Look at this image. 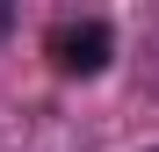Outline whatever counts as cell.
Returning <instances> with one entry per match:
<instances>
[{
    "label": "cell",
    "instance_id": "1",
    "mask_svg": "<svg viewBox=\"0 0 159 152\" xmlns=\"http://www.w3.org/2000/svg\"><path fill=\"white\" fill-rule=\"evenodd\" d=\"M109 58H116V29L101 15L58 22V29H51V65H58L65 80H94V72H109Z\"/></svg>",
    "mask_w": 159,
    "mask_h": 152
},
{
    "label": "cell",
    "instance_id": "2",
    "mask_svg": "<svg viewBox=\"0 0 159 152\" xmlns=\"http://www.w3.org/2000/svg\"><path fill=\"white\" fill-rule=\"evenodd\" d=\"M0 36H7V7H0Z\"/></svg>",
    "mask_w": 159,
    "mask_h": 152
},
{
    "label": "cell",
    "instance_id": "3",
    "mask_svg": "<svg viewBox=\"0 0 159 152\" xmlns=\"http://www.w3.org/2000/svg\"><path fill=\"white\" fill-rule=\"evenodd\" d=\"M145 152H159V145H145Z\"/></svg>",
    "mask_w": 159,
    "mask_h": 152
}]
</instances>
